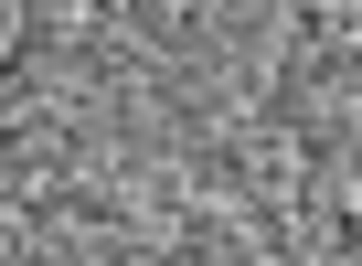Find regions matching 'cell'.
I'll return each instance as SVG.
<instances>
[{"label":"cell","mask_w":362,"mask_h":266,"mask_svg":"<svg viewBox=\"0 0 362 266\" xmlns=\"http://www.w3.org/2000/svg\"><path fill=\"white\" fill-rule=\"evenodd\" d=\"M22 33H33V0H0V64L22 54Z\"/></svg>","instance_id":"6da1fadb"}]
</instances>
